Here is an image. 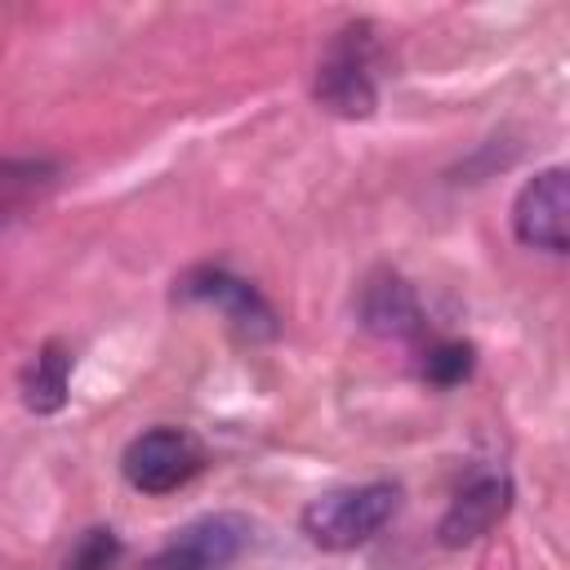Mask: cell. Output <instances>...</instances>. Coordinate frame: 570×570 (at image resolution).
<instances>
[{"instance_id":"obj_11","label":"cell","mask_w":570,"mask_h":570,"mask_svg":"<svg viewBox=\"0 0 570 570\" xmlns=\"http://www.w3.org/2000/svg\"><path fill=\"white\" fill-rule=\"evenodd\" d=\"M116 557H120V539H116V530L94 525V530H85V534L71 543L62 570H111Z\"/></svg>"},{"instance_id":"obj_6","label":"cell","mask_w":570,"mask_h":570,"mask_svg":"<svg viewBox=\"0 0 570 570\" xmlns=\"http://www.w3.org/2000/svg\"><path fill=\"white\" fill-rule=\"evenodd\" d=\"M249 539V525L232 512H214L200 517L191 525H183L165 552L151 561V570H223Z\"/></svg>"},{"instance_id":"obj_3","label":"cell","mask_w":570,"mask_h":570,"mask_svg":"<svg viewBox=\"0 0 570 570\" xmlns=\"http://www.w3.org/2000/svg\"><path fill=\"white\" fill-rule=\"evenodd\" d=\"M205 468V445L187 428H151L120 454V472L138 494H174Z\"/></svg>"},{"instance_id":"obj_10","label":"cell","mask_w":570,"mask_h":570,"mask_svg":"<svg viewBox=\"0 0 570 570\" xmlns=\"http://www.w3.org/2000/svg\"><path fill=\"white\" fill-rule=\"evenodd\" d=\"M472 365H476L472 343H463V338H441V343H432V347L423 352L419 374H423L428 383H436V387H454V383H463V379L472 374Z\"/></svg>"},{"instance_id":"obj_8","label":"cell","mask_w":570,"mask_h":570,"mask_svg":"<svg viewBox=\"0 0 570 570\" xmlns=\"http://www.w3.org/2000/svg\"><path fill=\"white\" fill-rule=\"evenodd\" d=\"M361 321H365V330H374L383 338H410V334H419L423 312H419L414 289L401 276L379 272L361 289Z\"/></svg>"},{"instance_id":"obj_7","label":"cell","mask_w":570,"mask_h":570,"mask_svg":"<svg viewBox=\"0 0 570 570\" xmlns=\"http://www.w3.org/2000/svg\"><path fill=\"white\" fill-rule=\"evenodd\" d=\"M508 499H512V485L503 472H476L463 481V490L450 499L436 534L445 548H463L472 539H481L503 512H508Z\"/></svg>"},{"instance_id":"obj_1","label":"cell","mask_w":570,"mask_h":570,"mask_svg":"<svg viewBox=\"0 0 570 570\" xmlns=\"http://www.w3.org/2000/svg\"><path fill=\"white\" fill-rule=\"evenodd\" d=\"M401 508V490L392 481H370V485H347L312 499L303 508V534L325 548V552H347L370 543Z\"/></svg>"},{"instance_id":"obj_5","label":"cell","mask_w":570,"mask_h":570,"mask_svg":"<svg viewBox=\"0 0 570 570\" xmlns=\"http://www.w3.org/2000/svg\"><path fill=\"white\" fill-rule=\"evenodd\" d=\"M566 218H570V178L561 165L534 174L512 200V232L525 249L566 254V240H570Z\"/></svg>"},{"instance_id":"obj_9","label":"cell","mask_w":570,"mask_h":570,"mask_svg":"<svg viewBox=\"0 0 570 570\" xmlns=\"http://www.w3.org/2000/svg\"><path fill=\"white\" fill-rule=\"evenodd\" d=\"M67 379H71V356H67V347H62V343H45V347L36 352V361L27 365V374H22V401H27V410H36V414L62 410V401H67Z\"/></svg>"},{"instance_id":"obj_4","label":"cell","mask_w":570,"mask_h":570,"mask_svg":"<svg viewBox=\"0 0 570 570\" xmlns=\"http://www.w3.org/2000/svg\"><path fill=\"white\" fill-rule=\"evenodd\" d=\"M174 298H183V303H205V307L223 312V316H227L240 334H249V338H272V334H276V312H272V303H267L249 281L232 276L227 267H191V272L178 281Z\"/></svg>"},{"instance_id":"obj_2","label":"cell","mask_w":570,"mask_h":570,"mask_svg":"<svg viewBox=\"0 0 570 570\" xmlns=\"http://www.w3.org/2000/svg\"><path fill=\"white\" fill-rule=\"evenodd\" d=\"M316 102L334 116L361 120L374 111L379 89H374V40L365 22H352L334 36L325 58L316 62Z\"/></svg>"}]
</instances>
